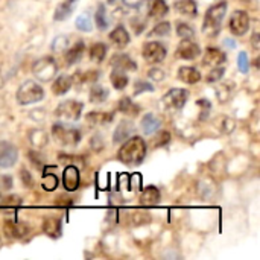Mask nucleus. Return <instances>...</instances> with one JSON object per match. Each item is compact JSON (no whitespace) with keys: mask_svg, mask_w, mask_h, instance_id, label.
I'll list each match as a JSON object with an SVG mask.
<instances>
[{"mask_svg":"<svg viewBox=\"0 0 260 260\" xmlns=\"http://www.w3.org/2000/svg\"><path fill=\"white\" fill-rule=\"evenodd\" d=\"M113 119H114V114L113 113H98V111H93V113H88L87 114V122L90 125H94V126L107 125Z\"/></svg>","mask_w":260,"mask_h":260,"instance_id":"nucleus-25","label":"nucleus"},{"mask_svg":"<svg viewBox=\"0 0 260 260\" xmlns=\"http://www.w3.org/2000/svg\"><path fill=\"white\" fill-rule=\"evenodd\" d=\"M148 75H149V78L152 79V81H155V82H160V81H165V78H166V73L161 70V69H151L149 72H148Z\"/></svg>","mask_w":260,"mask_h":260,"instance_id":"nucleus-45","label":"nucleus"},{"mask_svg":"<svg viewBox=\"0 0 260 260\" xmlns=\"http://www.w3.org/2000/svg\"><path fill=\"white\" fill-rule=\"evenodd\" d=\"M110 40L113 41V44H114L116 47L122 49V47H125V46L129 44L131 37H129V34H128V30L120 24V26H117V27L110 34Z\"/></svg>","mask_w":260,"mask_h":260,"instance_id":"nucleus-17","label":"nucleus"},{"mask_svg":"<svg viewBox=\"0 0 260 260\" xmlns=\"http://www.w3.org/2000/svg\"><path fill=\"white\" fill-rule=\"evenodd\" d=\"M94 18H96V24H98V27H99L101 30H105V29L108 27L110 21H108V18H107V8H105L104 5H99Z\"/></svg>","mask_w":260,"mask_h":260,"instance_id":"nucleus-34","label":"nucleus"},{"mask_svg":"<svg viewBox=\"0 0 260 260\" xmlns=\"http://www.w3.org/2000/svg\"><path fill=\"white\" fill-rule=\"evenodd\" d=\"M143 0H125V3H128L129 6H139Z\"/></svg>","mask_w":260,"mask_h":260,"instance_id":"nucleus-53","label":"nucleus"},{"mask_svg":"<svg viewBox=\"0 0 260 260\" xmlns=\"http://www.w3.org/2000/svg\"><path fill=\"white\" fill-rule=\"evenodd\" d=\"M84 110V104L82 102H78V101H64L61 102L56 110H55V116L56 117H61L64 120H70V122H75L81 117V113Z\"/></svg>","mask_w":260,"mask_h":260,"instance_id":"nucleus-6","label":"nucleus"},{"mask_svg":"<svg viewBox=\"0 0 260 260\" xmlns=\"http://www.w3.org/2000/svg\"><path fill=\"white\" fill-rule=\"evenodd\" d=\"M44 98V90L41 85H38L34 81H26L23 82L15 94V99L20 105H29V104H35L40 102Z\"/></svg>","mask_w":260,"mask_h":260,"instance_id":"nucleus-3","label":"nucleus"},{"mask_svg":"<svg viewBox=\"0 0 260 260\" xmlns=\"http://www.w3.org/2000/svg\"><path fill=\"white\" fill-rule=\"evenodd\" d=\"M76 27L82 32H90L91 30V20L87 14H81L78 18H76Z\"/></svg>","mask_w":260,"mask_h":260,"instance_id":"nucleus-39","label":"nucleus"},{"mask_svg":"<svg viewBox=\"0 0 260 260\" xmlns=\"http://www.w3.org/2000/svg\"><path fill=\"white\" fill-rule=\"evenodd\" d=\"M72 84H73V79L67 75H61L55 79L53 85H52V91L53 94L56 96H62L66 94L70 88H72Z\"/></svg>","mask_w":260,"mask_h":260,"instance_id":"nucleus-19","label":"nucleus"},{"mask_svg":"<svg viewBox=\"0 0 260 260\" xmlns=\"http://www.w3.org/2000/svg\"><path fill=\"white\" fill-rule=\"evenodd\" d=\"M84 50H85V44H84V41H78L73 47H70V49L66 52V62H67V64H70V66L76 64V62L82 58Z\"/></svg>","mask_w":260,"mask_h":260,"instance_id":"nucleus-21","label":"nucleus"},{"mask_svg":"<svg viewBox=\"0 0 260 260\" xmlns=\"http://www.w3.org/2000/svg\"><path fill=\"white\" fill-rule=\"evenodd\" d=\"M200 53H201V47L195 41H192L190 38H183V41L180 43V46L175 50V56L177 58L187 59V61L198 58Z\"/></svg>","mask_w":260,"mask_h":260,"instance_id":"nucleus-10","label":"nucleus"},{"mask_svg":"<svg viewBox=\"0 0 260 260\" xmlns=\"http://www.w3.org/2000/svg\"><path fill=\"white\" fill-rule=\"evenodd\" d=\"M76 3H78V0H66V2H62V3L56 8L53 18H55V20H58V21L69 18V15L73 12V9H75Z\"/></svg>","mask_w":260,"mask_h":260,"instance_id":"nucleus-24","label":"nucleus"},{"mask_svg":"<svg viewBox=\"0 0 260 260\" xmlns=\"http://www.w3.org/2000/svg\"><path fill=\"white\" fill-rule=\"evenodd\" d=\"M56 186H58V178H56V175L44 172V175H43V189L47 190V192H50V190H55Z\"/></svg>","mask_w":260,"mask_h":260,"instance_id":"nucleus-37","label":"nucleus"},{"mask_svg":"<svg viewBox=\"0 0 260 260\" xmlns=\"http://www.w3.org/2000/svg\"><path fill=\"white\" fill-rule=\"evenodd\" d=\"M79 169L73 165H69L66 166L64 172H62V184H64V189L67 192H75L78 190L79 187Z\"/></svg>","mask_w":260,"mask_h":260,"instance_id":"nucleus-12","label":"nucleus"},{"mask_svg":"<svg viewBox=\"0 0 260 260\" xmlns=\"http://www.w3.org/2000/svg\"><path fill=\"white\" fill-rule=\"evenodd\" d=\"M222 125H225V128L222 126V131L224 133H232L233 129H235V126H236V123H235V120H232V119H224V123Z\"/></svg>","mask_w":260,"mask_h":260,"instance_id":"nucleus-51","label":"nucleus"},{"mask_svg":"<svg viewBox=\"0 0 260 260\" xmlns=\"http://www.w3.org/2000/svg\"><path fill=\"white\" fill-rule=\"evenodd\" d=\"M235 88H236V87H235L233 82H225V84L219 85V87L216 88V96H218L219 102H221V104H225V102L233 96Z\"/></svg>","mask_w":260,"mask_h":260,"instance_id":"nucleus-30","label":"nucleus"},{"mask_svg":"<svg viewBox=\"0 0 260 260\" xmlns=\"http://www.w3.org/2000/svg\"><path fill=\"white\" fill-rule=\"evenodd\" d=\"M21 181H23V184L26 186V187H32L34 186V180H32V177H30V174L26 171V169H21Z\"/></svg>","mask_w":260,"mask_h":260,"instance_id":"nucleus-49","label":"nucleus"},{"mask_svg":"<svg viewBox=\"0 0 260 260\" xmlns=\"http://www.w3.org/2000/svg\"><path fill=\"white\" fill-rule=\"evenodd\" d=\"M241 2H245V3H248V2H251V0H241Z\"/></svg>","mask_w":260,"mask_h":260,"instance_id":"nucleus-56","label":"nucleus"},{"mask_svg":"<svg viewBox=\"0 0 260 260\" xmlns=\"http://www.w3.org/2000/svg\"><path fill=\"white\" fill-rule=\"evenodd\" d=\"M197 105L203 108V113H201L203 116H201V119H203V120L207 119V116H209V113H210V110H212V104H210L207 99H200V101H197Z\"/></svg>","mask_w":260,"mask_h":260,"instance_id":"nucleus-46","label":"nucleus"},{"mask_svg":"<svg viewBox=\"0 0 260 260\" xmlns=\"http://www.w3.org/2000/svg\"><path fill=\"white\" fill-rule=\"evenodd\" d=\"M177 34H178V37H181V38H193L195 30H193V27H192L190 24L180 21V23L177 24Z\"/></svg>","mask_w":260,"mask_h":260,"instance_id":"nucleus-38","label":"nucleus"},{"mask_svg":"<svg viewBox=\"0 0 260 260\" xmlns=\"http://www.w3.org/2000/svg\"><path fill=\"white\" fill-rule=\"evenodd\" d=\"M251 44H253V47H254L256 50H257V49H259V47H260V44H259V34H257V32H256V34L253 35V38H251Z\"/></svg>","mask_w":260,"mask_h":260,"instance_id":"nucleus-52","label":"nucleus"},{"mask_svg":"<svg viewBox=\"0 0 260 260\" xmlns=\"http://www.w3.org/2000/svg\"><path fill=\"white\" fill-rule=\"evenodd\" d=\"M69 46V37L66 35H58L53 43H52V50L56 52V53H62L66 50V47Z\"/></svg>","mask_w":260,"mask_h":260,"instance_id":"nucleus-36","label":"nucleus"},{"mask_svg":"<svg viewBox=\"0 0 260 260\" xmlns=\"http://www.w3.org/2000/svg\"><path fill=\"white\" fill-rule=\"evenodd\" d=\"M229 26H230V30H232L233 35H236V37L245 35L248 27H250V17H248V14L245 11H241V9L235 11L232 14V17H230Z\"/></svg>","mask_w":260,"mask_h":260,"instance_id":"nucleus-9","label":"nucleus"},{"mask_svg":"<svg viewBox=\"0 0 260 260\" xmlns=\"http://www.w3.org/2000/svg\"><path fill=\"white\" fill-rule=\"evenodd\" d=\"M52 134L62 146H75L81 142V131L64 123H55L52 126Z\"/></svg>","mask_w":260,"mask_h":260,"instance_id":"nucleus-5","label":"nucleus"},{"mask_svg":"<svg viewBox=\"0 0 260 260\" xmlns=\"http://www.w3.org/2000/svg\"><path fill=\"white\" fill-rule=\"evenodd\" d=\"M117 0H108V3H116Z\"/></svg>","mask_w":260,"mask_h":260,"instance_id":"nucleus-55","label":"nucleus"},{"mask_svg":"<svg viewBox=\"0 0 260 260\" xmlns=\"http://www.w3.org/2000/svg\"><path fill=\"white\" fill-rule=\"evenodd\" d=\"M119 160L125 165L136 166L140 165L146 157V143L142 137H131L125 140L117 154Z\"/></svg>","mask_w":260,"mask_h":260,"instance_id":"nucleus-1","label":"nucleus"},{"mask_svg":"<svg viewBox=\"0 0 260 260\" xmlns=\"http://www.w3.org/2000/svg\"><path fill=\"white\" fill-rule=\"evenodd\" d=\"M108 98V90L102 85H94L90 90V102L91 104H102Z\"/></svg>","mask_w":260,"mask_h":260,"instance_id":"nucleus-31","label":"nucleus"},{"mask_svg":"<svg viewBox=\"0 0 260 260\" xmlns=\"http://www.w3.org/2000/svg\"><path fill=\"white\" fill-rule=\"evenodd\" d=\"M43 232L52 238V239H58L62 233V225H61V219L59 218H46L43 222Z\"/></svg>","mask_w":260,"mask_h":260,"instance_id":"nucleus-16","label":"nucleus"},{"mask_svg":"<svg viewBox=\"0 0 260 260\" xmlns=\"http://www.w3.org/2000/svg\"><path fill=\"white\" fill-rule=\"evenodd\" d=\"M227 12V2L222 0L216 5H213L212 8L207 9L206 17H204V23H203V32L209 37H215L218 35L219 29H221V23L225 17Z\"/></svg>","mask_w":260,"mask_h":260,"instance_id":"nucleus-2","label":"nucleus"},{"mask_svg":"<svg viewBox=\"0 0 260 260\" xmlns=\"http://www.w3.org/2000/svg\"><path fill=\"white\" fill-rule=\"evenodd\" d=\"M160 201V190L154 186L146 187L142 192V204L145 206H155Z\"/></svg>","mask_w":260,"mask_h":260,"instance_id":"nucleus-26","label":"nucleus"},{"mask_svg":"<svg viewBox=\"0 0 260 260\" xmlns=\"http://www.w3.org/2000/svg\"><path fill=\"white\" fill-rule=\"evenodd\" d=\"M158 128H160V119H158L155 114L148 113V114L143 116V119H142V129H143L145 134L151 136V134H154Z\"/></svg>","mask_w":260,"mask_h":260,"instance_id":"nucleus-22","label":"nucleus"},{"mask_svg":"<svg viewBox=\"0 0 260 260\" xmlns=\"http://www.w3.org/2000/svg\"><path fill=\"white\" fill-rule=\"evenodd\" d=\"M27 157L32 160V163H34L38 169H41V168H43V165H44V158L41 157V154H40V152H37V151H30V152H27Z\"/></svg>","mask_w":260,"mask_h":260,"instance_id":"nucleus-47","label":"nucleus"},{"mask_svg":"<svg viewBox=\"0 0 260 260\" xmlns=\"http://www.w3.org/2000/svg\"><path fill=\"white\" fill-rule=\"evenodd\" d=\"M178 79L183 81L184 84H197L198 81H201V73L195 67L184 66V67H180L178 70Z\"/></svg>","mask_w":260,"mask_h":260,"instance_id":"nucleus-18","label":"nucleus"},{"mask_svg":"<svg viewBox=\"0 0 260 260\" xmlns=\"http://www.w3.org/2000/svg\"><path fill=\"white\" fill-rule=\"evenodd\" d=\"M152 90H154L152 84L151 82H146V81H137L136 85H134V93L136 94H142L145 91H152Z\"/></svg>","mask_w":260,"mask_h":260,"instance_id":"nucleus-43","label":"nucleus"},{"mask_svg":"<svg viewBox=\"0 0 260 260\" xmlns=\"http://www.w3.org/2000/svg\"><path fill=\"white\" fill-rule=\"evenodd\" d=\"M18 158L17 148L8 142L0 140V168H12Z\"/></svg>","mask_w":260,"mask_h":260,"instance_id":"nucleus-11","label":"nucleus"},{"mask_svg":"<svg viewBox=\"0 0 260 260\" xmlns=\"http://www.w3.org/2000/svg\"><path fill=\"white\" fill-rule=\"evenodd\" d=\"M5 233L9 236V238H23L27 235V227L23 224V222H12V221H6L5 222V227H3Z\"/></svg>","mask_w":260,"mask_h":260,"instance_id":"nucleus-20","label":"nucleus"},{"mask_svg":"<svg viewBox=\"0 0 260 260\" xmlns=\"http://www.w3.org/2000/svg\"><path fill=\"white\" fill-rule=\"evenodd\" d=\"M224 75H225V69L224 67H221V66H218V67H213V70L209 73V76H207V82H216V81H219L221 78H224Z\"/></svg>","mask_w":260,"mask_h":260,"instance_id":"nucleus-41","label":"nucleus"},{"mask_svg":"<svg viewBox=\"0 0 260 260\" xmlns=\"http://www.w3.org/2000/svg\"><path fill=\"white\" fill-rule=\"evenodd\" d=\"M238 64H239V70L242 73H247L248 69H250V61H248V56L245 52H241L239 56H238Z\"/></svg>","mask_w":260,"mask_h":260,"instance_id":"nucleus-44","label":"nucleus"},{"mask_svg":"<svg viewBox=\"0 0 260 260\" xmlns=\"http://www.w3.org/2000/svg\"><path fill=\"white\" fill-rule=\"evenodd\" d=\"M21 204V200L18 197H3L0 193V207H17Z\"/></svg>","mask_w":260,"mask_h":260,"instance_id":"nucleus-40","label":"nucleus"},{"mask_svg":"<svg viewBox=\"0 0 260 260\" xmlns=\"http://www.w3.org/2000/svg\"><path fill=\"white\" fill-rule=\"evenodd\" d=\"M225 44H227L229 47H235V46H236V44L233 43V40H230V38H227V40H225Z\"/></svg>","mask_w":260,"mask_h":260,"instance_id":"nucleus-54","label":"nucleus"},{"mask_svg":"<svg viewBox=\"0 0 260 260\" xmlns=\"http://www.w3.org/2000/svg\"><path fill=\"white\" fill-rule=\"evenodd\" d=\"M107 50H108V47H107V44H104V43H96V44H93V46L90 47V59L94 61V62H102L104 58H105V55H107Z\"/></svg>","mask_w":260,"mask_h":260,"instance_id":"nucleus-29","label":"nucleus"},{"mask_svg":"<svg viewBox=\"0 0 260 260\" xmlns=\"http://www.w3.org/2000/svg\"><path fill=\"white\" fill-rule=\"evenodd\" d=\"M166 53H168L166 47L161 43H158V41H149V43H146L143 46V50H142V55H143L145 61L149 62V64H158V62H161L166 58Z\"/></svg>","mask_w":260,"mask_h":260,"instance_id":"nucleus-8","label":"nucleus"},{"mask_svg":"<svg viewBox=\"0 0 260 260\" xmlns=\"http://www.w3.org/2000/svg\"><path fill=\"white\" fill-rule=\"evenodd\" d=\"M29 140L35 148H43L47 145V134L43 129H32L29 133Z\"/></svg>","mask_w":260,"mask_h":260,"instance_id":"nucleus-32","label":"nucleus"},{"mask_svg":"<svg viewBox=\"0 0 260 260\" xmlns=\"http://www.w3.org/2000/svg\"><path fill=\"white\" fill-rule=\"evenodd\" d=\"M110 64H111L116 70H122V72H134V70H137L136 61H134L131 56H128L126 53H116V55L111 58Z\"/></svg>","mask_w":260,"mask_h":260,"instance_id":"nucleus-14","label":"nucleus"},{"mask_svg":"<svg viewBox=\"0 0 260 260\" xmlns=\"http://www.w3.org/2000/svg\"><path fill=\"white\" fill-rule=\"evenodd\" d=\"M175 9L187 17H197L198 15V6L195 0H178L175 2Z\"/></svg>","mask_w":260,"mask_h":260,"instance_id":"nucleus-23","label":"nucleus"},{"mask_svg":"<svg viewBox=\"0 0 260 260\" xmlns=\"http://www.w3.org/2000/svg\"><path fill=\"white\" fill-rule=\"evenodd\" d=\"M227 61V55L218 49V47H207L204 58H203V66L206 67H218L222 66Z\"/></svg>","mask_w":260,"mask_h":260,"instance_id":"nucleus-13","label":"nucleus"},{"mask_svg":"<svg viewBox=\"0 0 260 260\" xmlns=\"http://www.w3.org/2000/svg\"><path fill=\"white\" fill-rule=\"evenodd\" d=\"M76 76H79L81 82H94L96 79H99L101 73L98 70H90V72H85V73H76Z\"/></svg>","mask_w":260,"mask_h":260,"instance_id":"nucleus-42","label":"nucleus"},{"mask_svg":"<svg viewBox=\"0 0 260 260\" xmlns=\"http://www.w3.org/2000/svg\"><path fill=\"white\" fill-rule=\"evenodd\" d=\"M119 111H122L123 114H128V116H137L140 111V107L136 105L131 101V98H122L119 102Z\"/></svg>","mask_w":260,"mask_h":260,"instance_id":"nucleus-28","label":"nucleus"},{"mask_svg":"<svg viewBox=\"0 0 260 260\" xmlns=\"http://www.w3.org/2000/svg\"><path fill=\"white\" fill-rule=\"evenodd\" d=\"M111 84L114 85L116 90H123L128 85V76L122 70H116L111 73Z\"/></svg>","mask_w":260,"mask_h":260,"instance_id":"nucleus-33","label":"nucleus"},{"mask_svg":"<svg viewBox=\"0 0 260 260\" xmlns=\"http://www.w3.org/2000/svg\"><path fill=\"white\" fill-rule=\"evenodd\" d=\"M171 142V134L168 133V131H163V133H160L157 137H155V146H165V145H168Z\"/></svg>","mask_w":260,"mask_h":260,"instance_id":"nucleus-48","label":"nucleus"},{"mask_svg":"<svg viewBox=\"0 0 260 260\" xmlns=\"http://www.w3.org/2000/svg\"><path fill=\"white\" fill-rule=\"evenodd\" d=\"M133 133H134V123L129 122V120H122L119 123V126L116 128L114 134H113V142L114 143H122L126 139H129Z\"/></svg>","mask_w":260,"mask_h":260,"instance_id":"nucleus-15","label":"nucleus"},{"mask_svg":"<svg viewBox=\"0 0 260 260\" xmlns=\"http://www.w3.org/2000/svg\"><path fill=\"white\" fill-rule=\"evenodd\" d=\"M0 187L9 190V189L12 187V178H11L9 175H2V177H0Z\"/></svg>","mask_w":260,"mask_h":260,"instance_id":"nucleus-50","label":"nucleus"},{"mask_svg":"<svg viewBox=\"0 0 260 260\" xmlns=\"http://www.w3.org/2000/svg\"><path fill=\"white\" fill-rule=\"evenodd\" d=\"M32 72L35 78L41 82H50L55 75L58 73V64L52 56H44L41 59H37L32 66Z\"/></svg>","mask_w":260,"mask_h":260,"instance_id":"nucleus-4","label":"nucleus"},{"mask_svg":"<svg viewBox=\"0 0 260 260\" xmlns=\"http://www.w3.org/2000/svg\"><path fill=\"white\" fill-rule=\"evenodd\" d=\"M169 12V6L165 0H154L149 8V17L151 18H161Z\"/></svg>","mask_w":260,"mask_h":260,"instance_id":"nucleus-27","label":"nucleus"},{"mask_svg":"<svg viewBox=\"0 0 260 260\" xmlns=\"http://www.w3.org/2000/svg\"><path fill=\"white\" fill-rule=\"evenodd\" d=\"M189 99V91L184 88H171L161 99L168 110H181Z\"/></svg>","mask_w":260,"mask_h":260,"instance_id":"nucleus-7","label":"nucleus"},{"mask_svg":"<svg viewBox=\"0 0 260 260\" xmlns=\"http://www.w3.org/2000/svg\"><path fill=\"white\" fill-rule=\"evenodd\" d=\"M171 34V23L168 21H163V23H158L151 32H149V37H166Z\"/></svg>","mask_w":260,"mask_h":260,"instance_id":"nucleus-35","label":"nucleus"}]
</instances>
